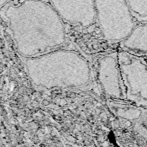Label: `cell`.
I'll return each mask as SVG.
<instances>
[{
  "label": "cell",
  "instance_id": "obj_1",
  "mask_svg": "<svg viewBox=\"0 0 147 147\" xmlns=\"http://www.w3.org/2000/svg\"><path fill=\"white\" fill-rule=\"evenodd\" d=\"M96 19L104 39L118 44L136 26L126 0H95Z\"/></svg>",
  "mask_w": 147,
  "mask_h": 147
},
{
  "label": "cell",
  "instance_id": "obj_2",
  "mask_svg": "<svg viewBox=\"0 0 147 147\" xmlns=\"http://www.w3.org/2000/svg\"><path fill=\"white\" fill-rule=\"evenodd\" d=\"M92 69L95 83L103 97L126 100L119 65L118 50L110 49L97 55L94 59Z\"/></svg>",
  "mask_w": 147,
  "mask_h": 147
},
{
  "label": "cell",
  "instance_id": "obj_3",
  "mask_svg": "<svg viewBox=\"0 0 147 147\" xmlns=\"http://www.w3.org/2000/svg\"><path fill=\"white\" fill-rule=\"evenodd\" d=\"M118 61L126 100L147 107V60L118 50Z\"/></svg>",
  "mask_w": 147,
  "mask_h": 147
},
{
  "label": "cell",
  "instance_id": "obj_4",
  "mask_svg": "<svg viewBox=\"0 0 147 147\" xmlns=\"http://www.w3.org/2000/svg\"><path fill=\"white\" fill-rule=\"evenodd\" d=\"M110 112L125 127L147 140V107L136 105L127 100L106 99Z\"/></svg>",
  "mask_w": 147,
  "mask_h": 147
},
{
  "label": "cell",
  "instance_id": "obj_5",
  "mask_svg": "<svg viewBox=\"0 0 147 147\" xmlns=\"http://www.w3.org/2000/svg\"><path fill=\"white\" fill-rule=\"evenodd\" d=\"M60 17L72 24L86 27L96 18L95 0H49Z\"/></svg>",
  "mask_w": 147,
  "mask_h": 147
},
{
  "label": "cell",
  "instance_id": "obj_6",
  "mask_svg": "<svg viewBox=\"0 0 147 147\" xmlns=\"http://www.w3.org/2000/svg\"><path fill=\"white\" fill-rule=\"evenodd\" d=\"M118 49L147 59V23L136 25L130 33L118 44Z\"/></svg>",
  "mask_w": 147,
  "mask_h": 147
},
{
  "label": "cell",
  "instance_id": "obj_7",
  "mask_svg": "<svg viewBox=\"0 0 147 147\" xmlns=\"http://www.w3.org/2000/svg\"><path fill=\"white\" fill-rule=\"evenodd\" d=\"M130 12L139 22H147V0H126Z\"/></svg>",
  "mask_w": 147,
  "mask_h": 147
},
{
  "label": "cell",
  "instance_id": "obj_8",
  "mask_svg": "<svg viewBox=\"0 0 147 147\" xmlns=\"http://www.w3.org/2000/svg\"><path fill=\"white\" fill-rule=\"evenodd\" d=\"M11 0H0V9H2L8 3L11 2Z\"/></svg>",
  "mask_w": 147,
  "mask_h": 147
},
{
  "label": "cell",
  "instance_id": "obj_9",
  "mask_svg": "<svg viewBox=\"0 0 147 147\" xmlns=\"http://www.w3.org/2000/svg\"><path fill=\"white\" fill-rule=\"evenodd\" d=\"M146 60H147V59H146Z\"/></svg>",
  "mask_w": 147,
  "mask_h": 147
}]
</instances>
